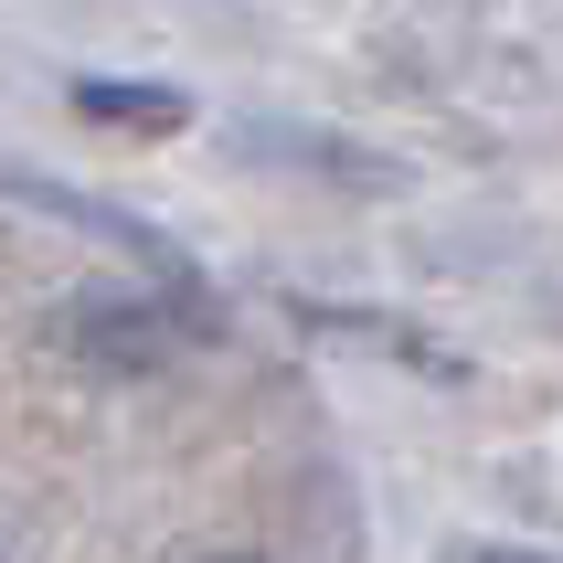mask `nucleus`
Masks as SVG:
<instances>
[{"instance_id":"f03ea898","label":"nucleus","mask_w":563,"mask_h":563,"mask_svg":"<svg viewBox=\"0 0 563 563\" xmlns=\"http://www.w3.org/2000/svg\"><path fill=\"white\" fill-rule=\"evenodd\" d=\"M75 118L128 128V139H170V128H191V96H170V86H107V75H86V86H75Z\"/></svg>"},{"instance_id":"20e7f679","label":"nucleus","mask_w":563,"mask_h":563,"mask_svg":"<svg viewBox=\"0 0 563 563\" xmlns=\"http://www.w3.org/2000/svg\"><path fill=\"white\" fill-rule=\"evenodd\" d=\"M213 563H245V553H213Z\"/></svg>"},{"instance_id":"f257e3e1","label":"nucleus","mask_w":563,"mask_h":563,"mask_svg":"<svg viewBox=\"0 0 563 563\" xmlns=\"http://www.w3.org/2000/svg\"><path fill=\"white\" fill-rule=\"evenodd\" d=\"M191 330H202V319L150 298V287H75V298L43 319V341H54L75 373H107V383H150Z\"/></svg>"},{"instance_id":"7ed1b4c3","label":"nucleus","mask_w":563,"mask_h":563,"mask_svg":"<svg viewBox=\"0 0 563 563\" xmlns=\"http://www.w3.org/2000/svg\"><path fill=\"white\" fill-rule=\"evenodd\" d=\"M446 563H542V553H500V542H478V553H446Z\"/></svg>"}]
</instances>
